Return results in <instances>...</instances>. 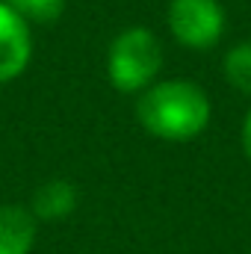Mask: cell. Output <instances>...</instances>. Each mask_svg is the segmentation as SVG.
Wrapping results in <instances>:
<instances>
[{
    "label": "cell",
    "mask_w": 251,
    "mask_h": 254,
    "mask_svg": "<svg viewBox=\"0 0 251 254\" xmlns=\"http://www.w3.org/2000/svg\"><path fill=\"white\" fill-rule=\"evenodd\" d=\"M30 54L33 42L27 21L9 3H0V83L24 74V68L30 65Z\"/></svg>",
    "instance_id": "obj_4"
},
{
    "label": "cell",
    "mask_w": 251,
    "mask_h": 254,
    "mask_svg": "<svg viewBox=\"0 0 251 254\" xmlns=\"http://www.w3.org/2000/svg\"><path fill=\"white\" fill-rule=\"evenodd\" d=\"M36 243V216L24 207H0V254H30Z\"/></svg>",
    "instance_id": "obj_5"
},
{
    "label": "cell",
    "mask_w": 251,
    "mask_h": 254,
    "mask_svg": "<svg viewBox=\"0 0 251 254\" xmlns=\"http://www.w3.org/2000/svg\"><path fill=\"white\" fill-rule=\"evenodd\" d=\"M74 207H77V190L68 181H48L33 195V213L48 222L65 219L68 213H74Z\"/></svg>",
    "instance_id": "obj_6"
},
{
    "label": "cell",
    "mask_w": 251,
    "mask_h": 254,
    "mask_svg": "<svg viewBox=\"0 0 251 254\" xmlns=\"http://www.w3.org/2000/svg\"><path fill=\"white\" fill-rule=\"evenodd\" d=\"M169 27L184 48L207 51L225 33V12L216 0H172Z\"/></svg>",
    "instance_id": "obj_3"
},
{
    "label": "cell",
    "mask_w": 251,
    "mask_h": 254,
    "mask_svg": "<svg viewBox=\"0 0 251 254\" xmlns=\"http://www.w3.org/2000/svg\"><path fill=\"white\" fill-rule=\"evenodd\" d=\"M225 77L234 89L251 95V42H240L225 57Z\"/></svg>",
    "instance_id": "obj_7"
},
{
    "label": "cell",
    "mask_w": 251,
    "mask_h": 254,
    "mask_svg": "<svg viewBox=\"0 0 251 254\" xmlns=\"http://www.w3.org/2000/svg\"><path fill=\"white\" fill-rule=\"evenodd\" d=\"M136 119L157 139L189 142L210 125V98L189 80H166L142 92Z\"/></svg>",
    "instance_id": "obj_1"
},
{
    "label": "cell",
    "mask_w": 251,
    "mask_h": 254,
    "mask_svg": "<svg viewBox=\"0 0 251 254\" xmlns=\"http://www.w3.org/2000/svg\"><path fill=\"white\" fill-rule=\"evenodd\" d=\"M163 65L160 39L145 27H130L113 39L107 54V74L119 92H139L145 89Z\"/></svg>",
    "instance_id": "obj_2"
},
{
    "label": "cell",
    "mask_w": 251,
    "mask_h": 254,
    "mask_svg": "<svg viewBox=\"0 0 251 254\" xmlns=\"http://www.w3.org/2000/svg\"><path fill=\"white\" fill-rule=\"evenodd\" d=\"M9 6L24 21H36V24H54L65 12V0H9Z\"/></svg>",
    "instance_id": "obj_8"
},
{
    "label": "cell",
    "mask_w": 251,
    "mask_h": 254,
    "mask_svg": "<svg viewBox=\"0 0 251 254\" xmlns=\"http://www.w3.org/2000/svg\"><path fill=\"white\" fill-rule=\"evenodd\" d=\"M243 148H246V154H249V160H251V110H249V116H246V125H243Z\"/></svg>",
    "instance_id": "obj_9"
}]
</instances>
